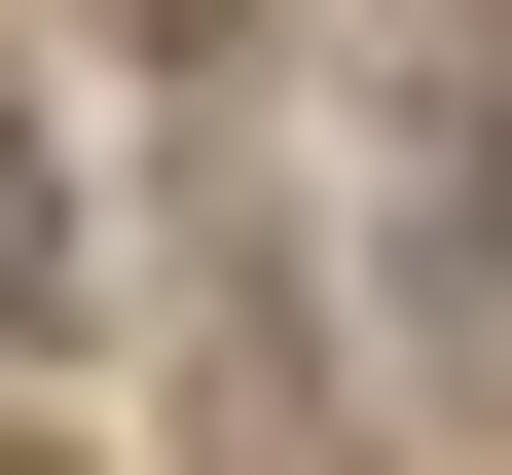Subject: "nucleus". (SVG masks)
<instances>
[{
  "instance_id": "obj_1",
  "label": "nucleus",
  "mask_w": 512,
  "mask_h": 475,
  "mask_svg": "<svg viewBox=\"0 0 512 475\" xmlns=\"http://www.w3.org/2000/svg\"><path fill=\"white\" fill-rule=\"evenodd\" d=\"M0 329H74V183H37V110H0Z\"/></svg>"
}]
</instances>
